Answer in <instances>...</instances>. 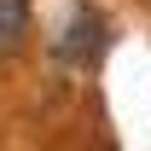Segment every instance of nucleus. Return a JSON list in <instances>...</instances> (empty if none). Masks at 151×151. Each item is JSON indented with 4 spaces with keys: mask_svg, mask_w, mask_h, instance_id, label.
Returning a JSON list of instances; mask_svg holds the SVG:
<instances>
[{
    "mask_svg": "<svg viewBox=\"0 0 151 151\" xmlns=\"http://www.w3.org/2000/svg\"><path fill=\"white\" fill-rule=\"evenodd\" d=\"M99 52H105V18L93 6H76L70 23H64V35H58V58L64 64H93Z\"/></svg>",
    "mask_w": 151,
    "mask_h": 151,
    "instance_id": "1",
    "label": "nucleus"
},
{
    "mask_svg": "<svg viewBox=\"0 0 151 151\" xmlns=\"http://www.w3.org/2000/svg\"><path fill=\"white\" fill-rule=\"evenodd\" d=\"M29 41V0H0V58H12Z\"/></svg>",
    "mask_w": 151,
    "mask_h": 151,
    "instance_id": "2",
    "label": "nucleus"
}]
</instances>
